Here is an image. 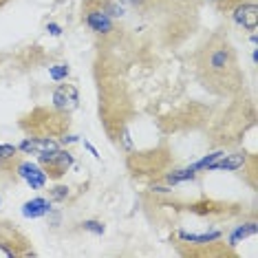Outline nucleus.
Listing matches in <instances>:
<instances>
[{
    "instance_id": "19",
    "label": "nucleus",
    "mask_w": 258,
    "mask_h": 258,
    "mask_svg": "<svg viewBox=\"0 0 258 258\" xmlns=\"http://www.w3.org/2000/svg\"><path fill=\"white\" fill-rule=\"evenodd\" d=\"M55 190H57V192H53V197H55V199H62L64 195H67V187H62V185H60V187H55Z\"/></svg>"
},
{
    "instance_id": "4",
    "label": "nucleus",
    "mask_w": 258,
    "mask_h": 258,
    "mask_svg": "<svg viewBox=\"0 0 258 258\" xmlns=\"http://www.w3.org/2000/svg\"><path fill=\"white\" fill-rule=\"evenodd\" d=\"M174 247H177L181 256H187V258H236L238 256L232 245L223 243L221 238L203 240V243H174Z\"/></svg>"
},
{
    "instance_id": "18",
    "label": "nucleus",
    "mask_w": 258,
    "mask_h": 258,
    "mask_svg": "<svg viewBox=\"0 0 258 258\" xmlns=\"http://www.w3.org/2000/svg\"><path fill=\"white\" fill-rule=\"evenodd\" d=\"M82 225H84V230H89V232L104 234V223H99V221H84Z\"/></svg>"
},
{
    "instance_id": "9",
    "label": "nucleus",
    "mask_w": 258,
    "mask_h": 258,
    "mask_svg": "<svg viewBox=\"0 0 258 258\" xmlns=\"http://www.w3.org/2000/svg\"><path fill=\"white\" fill-rule=\"evenodd\" d=\"M78 102H80V91L75 84H60L53 91V106L55 108L71 113V110L78 108Z\"/></svg>"
},
{
    "instance_id": "5",
    "label": "nucleus",
    "mask_w": 258,
    "mask_h": 258,
    "mask_svg": "<svg viewBox=\"0 0 258 258\" xmlns=\"http://www.w3.org/2000/svg\"><path fill=\"white\" fill-rule=\"evenodd\" d=\"M82 20L93 33H97L102 38L115 36V31H119L115 20L99 7L97 0H82Z\"/></svg>"
},
{
    "instance_id": "11",
    "label": "nucleus",
    "mask_w": 258,
    "mask_h": 258,
    "mask_svg": "<svg viewBox=\"0 0 258 258\" xmlns=\"http://www.w3.org/2000/svg\"><path fill=\"white\" fill-rule=\"evenodd\" d=\"M16 172H18L20 179H25L27 183L31 185V187H36V190L44 187V183H46V174L42 172V168L33 166V163H29V161H20Z\"/></svg>"
},
{
    "instance_id": "10",
    "label": "nucleus",
    "mask_w": 258,
    "mask_h": 258,
    "mask_svg": "<svg viewBox=\"0 0 258 258\" xmlns=\"http://www.w3.org/2000/svg\"><path fill=\"white\" fill-rule=\"evenodd\" d=\"M225 159L223 161H214L210 163L208 170H225V172H234V170H245V166L251 161L254 155H247V152H234V155H223Z\"/></svg>"
},
{
    "instance_id": "7",
    "label": "nucleus",
    "mask_w": 258,
    "mask_h": 258,
    "mask_svg": "<svg viewBox=\"0 0 258 258\" xmlns=\"http://www.w3.org/2000/svg\"><path fill=\"white\" fill-rule=\"evenodd\" d=\"M238 205H232V203H225V201H212V199H201L197 203H190L187 210L192 214H199V216H230L236 212Z\"/></svg>"
},
{
    "instance_id": "16",
    "label": "nucleus",
    "mask_w": 258,
    "mask_h": 258,
    "mask_svg": "<svg viewBox=\"0 0 258 258\" xmlns=\"http://www.w3.org/2000/svg\"><path fill=\"white\" fill-rule=\"evenodd\" d=\"M11 157H18V146L0 144V159H11Z\"/></svg>"
},
{
    "instance_id": "13",
    "label": "nucleus",
    "mask_w": 258,
    "mask_h": 258,
    "mask_svg": "<svg viewBox=\"0 0 258 258\" xmlns=\"http://www.w3.org/2000/svg\"><path fill=\"white\" fill-rule=\"evenodd\" d=\"M49 212V201L46 199H33V201H27L22 205V214L27 219H38V216H44Z\"/></svg>"
},
{
    "instance_id": "2",
    "label": "nucleus",
    "mask_w": 258,
    "mask_h": 258,
    "mask_svg": "<svg viewBox=\"0 0 258 258\" xmlns=\"http://www.w3.org/2000/svg\"><path fill=\"white\" fill-rule=\"evenodd\" d=\"M20 131L27 137L38 139H62L71 128V113L55 106H36L18 119Z\"/></svg>"
},
{
    "instance_id": "15",
    "label": "nucleus",
    "mask_w": 258,
    "mask_h": 258,
    "mask_svg": "<svg viewBox=\"0 0 258 258\" xmlns=\"http://www.w3.org/2000/svg\"><path fill=\"white\" fill-rule=\"evenodd\" d=\"M208 3L212 5L219 14H232V11L236 9L243 0H208Z\"/></svg>"
},
{
    "instance_id": "14",
    "label": "nucleus",
    "mask_w": 258,
    "mask_h": 258,
    "mask_svg": "<svg viewBox=\"0 0 258 258\" xmlns=\"http://www.w3.org/2000/svg\"><path fill=\"white\" fill-rule=\"evenodd\" d=\"M251 234H256V221H249V223H245V225L236 227V230H234V234H232V243H230V245L234 247L238 238H247V236H251Z\"/></svg>"
},
{
    "instance_id": "6",
    "label": "nucleus",
    "mask_w": 258,
    "mask_h": 258,
    "mask_svg": "<svg viewBox=\"0 0 258 258\" xmlns=\"http://www.w3.org/2000/svg\"><path fill=\"white\" fill-rule=\"evenodd\" d=\"M38 163L42 168V172L46 174V179H62L64 174L69 172V168L73 166V155L69 150H51V152H42L38 155Z\"/></svg>"
},
{
    "instance_id": "21",
    "label": "nucleus",
    "mask_w": 258,
    "mask_h": 258,
    "mask_svg": "<svg viewBox=\"0 0 258 258\" xmlns=\"http://www.w3.org/2000/svg\"><path fill=\"white\" fill-rule=\"evenodd\" d=\"M11 3V0H0V9H5V7H7V5Z\"/></svg>"
},
{
    "instance_id": "17",
    "label": "nucleus",
    "mask_w": 258,
    "mask_h": 258,
    "mask_svg": "<svg viewBox=\"0 0 258 258\" xmlns=\"http://www.w3.org/2000/svg\"><path fill=\"white\" fill-rule=\"evenodd\" d=\"M49 73H51V78L53 80H64L69 75V67L67 64H57V67H53Z\"/></svg>"
},
{
    "instance_id": "1",
    "label": "nucleus",
    "mask_w": 258,
    "mask_h": 258,
    "mask_svg": "<svg viewBox=\"0 0 258 258\" xmlns=\"http://www.w3.org/2000/svg\"><path fill=\"white\" fill-rule=\"evenodd\" d=\"M195 71L201 86L212 95L230 97L245 84L238 55L225 31L210 33L195 53Z\"/></svg>"
},
{
    "instance_id": "8",
    "label": "nucleus",
    "mask_w": 258,
    "mask_h": 258,
    "mask_svg": "<svg viewBox=\"0 0 258 258\" xmlns=\"http://www.w3.org/2000/svg\"><path fill=\"white\" fill-rule=\"evenodd\" d=\"M232 16L245 31L254 33L258 29V5H256V0H243V3L232 11Z\"/></svg>"
},
{
    "instance_id": "3",
    "label": "nucleus",
    "mask_w": 258,
    "mask_h": 258,
    "mask_svg": "<svg viewBox=\"0 0 258 258\" xmlns=\"http://www.w3.org/2000/svg\"><path fill=\"white\" fill-rule=\"evenodd\" d=\"M0 251L5 256H36L29 236L7 219H0Z\"/></svg>"
},
{
    "instance_id": "12",
    "label": "nucleus",
    "mask_w": 258,
    "mask_h": 258,
    "mask_svg": "<svg viewBox=\"0 0 258 258\" xmlns=\"http://www.w3.org/2000/svg\"><path fill=\"white\" fill-rule=\"evenodd\" d=\"M119 3L139 16H155L157 7H159V0H119Z\"/></svg>"
},
{
    "instance_id": "20",
    "label": "nucleus",
    "mask_w": 258,
    "mask_h": 258,
    "mask_svg": "<svg viewBox=\"0 0 258 258\" xmlns=\"http://www.w3.org/2000/svg\"><path fill=\"white\" fill-rule=\"evenodd\" d=\"M46 29H49V31L53 33V36H60V33H62V31H60V27H57V25H49Z\"/></svg>"
}]
</instances>
